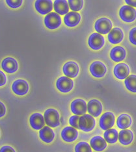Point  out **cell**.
<instances>
[{"instance_id": "1", "label": "cell", "mask_w": 136, "mask_h": 152, "mask_svg": "<svg viewBox=\"0 0 136 152\" xmlns=\"http://www.w3.org/2000/svg\"><path fill=\"white\" fill-rule=\"evenodd\" d=\"M44 118L48 126L51 127H56L60 124L59 114L57 110L54 109H49L44 113Z\"/></svg>"}, {"instance_id": "2", "label": "cell", "mask_w": 136, "mask_h": 152, "mask_svg": "<svg viewBox=\"0 0 136 152\" xmlns=\"http://www.w3.org/2000/svg\"><path fill=\"white\" fill-rule=\"evenodd\" d=\"M96 122L95 118L90 115H83L79 117V129L85 132H89L95 128Z\"/></svg>"}, {"instance_id": "3", "label": "cell", "mask_w": 136, "mask_h": 152, "mask_svg": "<svg viewBox=\"0 0 136 152\" xmlns=\"http://www.w3.org/2000/svg\"><path fill=\"white\" fill-rule=\"evenodd\" d=\"M121 18L125 22H132L136 18V11L130 6L125 5L122 7L119 11Z\"/></svg>"}, {"instance_id": "4", "label": "cell", "mask_w": 136, "mask_h": 152, "mask_svg": "<svg viewBox=\"0 0 136 152\" xmlns=\"http://www.w3.org/2000/svg\"><path fill=\"white\" fill-rule=\"evenodd\" d=\"M44 23L45 26L48 29H57L61 26V18L58 14L55 12H51L45 17Z\"/></svg>"}, {"instance_id": "5", "label": "cell", "mask_w": 136, "mask_h": 152, "mask_svg": "<svg viewBox=\"0 0 136 152\" xmlns=\"http://www.w3.org/2000/svg\"><path fill=\"white\" fill-rule=\"evenodd\" d=\"M95 28L98 33L106 34L110 32L112 28V23L109 19L102 18L96 22Z\"/></svg>"}, {"instance_id": "6", "label": "cell", "mask_w": 136, "mask_h": 152, "mask_svg": "<svg viewBox=\"0 0 136 152\" xmlns=\"http://www.w3.org/2000/svg\"><path fill=\"white\" fill-rule=\"evenodd\" d=\"M56 87L59 91L63 93L69 92L74 87V82L67 77H59L56 82Z\"/></svg>"}, {"instance_id": "7", "label": "cell", "mask_w": 136, "mask_h": 152, "mask_svg": "<svg viewBox=\"0 0 136 152\" xmlns=\"http://www.w3.org/2000/svg\"><path fill=\"white\" fill-rule=\"evenodd\" d=\"M72 112L76 115H85L87 109L85 102L82 99H77L73 101L71 105Z\"/></svg>"}, {"instance_id": "8", "label": "cell", "mask_w": 136, "mask_h": 152, "mask_svg": "<svg viewBox=\"0 0 136 152\" xmlns=\"http://www.w3.org/2000/svg\"><path fill=\"white\" fill-rule=\"evenodd\" d=\"M35 7L38 12L41 15H47L53 9V3L51 0H37Z\"/></svg>"}, {"instance_id": "9", "label": "cell", "mask_w": 136, "mask_h": 152, "mask_svg": "<svg viewBox=\"0 0 136 152\" xmlns=\"http://www.w3.org/2000/svg\"><path fill=\"white\" fill-rule=\"evenodd\" d=\"M12 90L15 94L18 96L26 94L29 91V85L23 79H18L12 83Z\"/></svg>"}, {"instance_id": "10", "label": "cell", "mask_w": 136, "mask_h": 152, "mask_svg": "<svg viewBox=\"0 0 136 152\" xmlns=\"http://www.w3.org/2000/svg\"><path fill=\"white\" fill-rule=\"evenodd\" d=\"M90 72L94 77L100 78L105 75L107 72V68L102 62L95 61L90 65Z\"/></svg>"}, {"instance_id": "11", "label": "cell", "mask_w": 136, "mask_h": 152, "mask_svg": "<svg viewBox=\"0 0 136 152\" xmlns=\"http://www.w3.org/2000/svg\"><path fill=\"white\" fill-rule=\"evenodd\" d=\"M115 124V116L112 113L107 112L103 114L100 119L99 124L101 128L103 130L111 129Z\"/></svg>"}, {"instance_id": "12", "label": "cell", "mask_w": 136, "mask_h": 152, "mask_svg": "<svg viewBox=\"0 0 136 152\" xmlns=\"http://www.w3.org/2000/svg\"><path fill=\"white\" fill-rule=\"evenodd\" d=\"M104 38L99 33H93L89 38V45L90 48L94 50L101 49L104 44Z\"/></svg>"}, {"instance_id": "13", "label": "cell", "mask_w": 136, "mask_h": 152, "mask_svg": "<svg viewBox=\"0 0 136 152\" xmlns=\"http://www.w3.org/2000/svg\"><path fill=\"white\" fill-rule=\"evenodd\" d=\"M1 67L3 70L7 73L12 74L18 70V65L17 61L14 58L7 57L2 61Z\"/></svg>"}, {"instance_id": "14", "label": "cell", "mask_w": 136, "mask_h": 152, "mask_svg": "<svg viewBox=\"0 0 136 152\" xmlns=\"http://www.w3.org/2000/svg\"><path fill=\"white\" fill-rule=\"evenodd\" d=\"M62 71L66 76L68 77L74 78L78 75L79 66L75 62L69 61L64 65Z\"/></svg>"}, {"instance_id": "15", "label": "cell", "mask_w": 136, "mask_h": 152, "mask_svg": "<svg viewBox=\"0 0 136 152\" xmlns=\"http://www.w3.org/2000/svg\"><path fill=\"white\" fill-rule=\"evenodd\" d=\"M29 123L33 129L40 130L45 125L44 118L40 113H34L30 116Z\"/></svg>"}, {"instance_id": "16", "label": "cell", "mask_w": 136, "mask_h": 152, "mask_svg": "<svg viewBox=\"0 0 136 152\" xmlns=\"http://www.w3.org/2000/svg\"><path fill=\"white\" fill-rule=\"evenodd\" d=\"M78 133L76 129L73 127H67L61 131V137L65 142H72L78 138Z\"/></svg>"}, {"instance_id": "17", "label": "cell", "mask_w": 136, "mask_h": 152, "mask_svg": "<svg viewBox=\"0 0 136 152\" xmlns=\"http://www.w3.org/2000/svg\"><path fill=\"white\" fill-rule=\"evenodd\" d=\"M87 110L91 116L98 117L102 111V103L97 99L90 100L87 105Z\"/></svg>"}, {"instance_id": "18", "label": "cell", "mask_w": 136, "mask_h": 152, "mask_svg": "<svg viewBox=\"0 0 136 152\" xmlns=\"http://www.w3.org/2000/svg\"><path fill=\"white\" fill-rule=\"evenodd\" d=\"M80 20H81V16L79 13L74 11L67 13L64 18L65 25L71 27L78 26Z\"/></svg>"}, {"instance_id": "19", "label": "cell", "mask_w": 136, "mask_h": 152, "mask_svg": "<svg viewBox=\"0 0 136 152\" xmlns=\"http://www.w3.org/2000/svg\"><path fill=\"white\" fill-rule=\"evenodd\" d=\"M129 74H130V68L126 64H118L114 68V74L118 79H124L126 78Z\"/></svg>"}, {"instance_id": "20", "label": "cell", "mask_w": 136, "mask_h": 152, "mask_svg": "<svg viewBox=\"0 0 136 152\" xmlns=\"http://www.w3.org/2000/svg\"><path fill=\"white\" fill-rule=\"evenodd\" d=\"M90 144L93 149L96 151H102L107 147L106 140L100 136H96L92 138L90 141Z\"/></svg>"}, {"instance_id": "21", "label": "cell", "mask_w": 136, "mask_h": 152, "mask_svg": "<svg viewBox=\"0 0 136 152\" xmlns=\"http://www.w3.org/2000/svg\"><path fill=\"white\" fill-rule=\"evenodd\" d=\"M126 51L124 48L121 46L113 48L110 52L111 58L115 62H121L126 57Z\"/></svg>"}, {"instance_id": "22", "label": "cell", "mask_w": 136, "mask_h": 152, "mask_svg": "<svg viewBox=\"0 0 136 152\" xmlns=\"http://www.w3.org/2000/svg\"><path fill=\"white\" fill-rule=\"evenodd\" d=\"M124 34L123 31L118 27L113 29L108 34V40L111 43L117 44L120 43L123 39Z\"/></svg>"}, {"instance_id": "23", "label": "cell", "mask_w": 136, "mask_h": 152, "mask_svg": "<svg viewBox=\"0 0 136 152\" xmlns=\"http://www.w3.org/2000/svg\"><path fill=\"white\" fill-rule=\"evenodd\" d=\"M40 139L46 143H50L54 140L55 133L54 131L48 126L44 127L39 131Z\"/></svg>"}, {"instance_id": "24", "label": "cell", "mask_w": 136, "mask_h": 152, "mask_svg": "<svg viewBox=\"0 0 136 152\" xmlns=\"http://www.w3.org/2000/svg\"><path fill=\"white\" fill-rule=\"evenodd\" d=\"M54 7L55 11L59 15H64L68 12L69 5L67 0H55Z\"/></svg>"}, {"instance_id": "25", "label": "cell", "mask_w": 136, "mask_h": 152, "mask_svg": "<svg viewBox=\"0 0 136 152\" xmlns=\"http://www.w3.org/2000/svg\"><path fill=\"white\" fill-rule=\"evenodd\" d=\"M134 139V134L129 129H123L118 134V140L121 144L123 145H129L132 143Z\"/></svg>"}, {"instance_id": "26", "label": "cell", "mask_w": 136, "mask_h": 152, "mask_svg": "<svg viewBox=\"0 0 136 152\" xmlns=\"http://www.w3.org/2000/svg\"><path fill=\"white\" fill-rule=\"evenodd\" d=\"M117 124L118 128L126 129L128 128L132 124L131 117L126 114H123L118 117Z\"/></svg>"}, {"instance_id": "27", "label": "cell", "mask_w": 136, "mask_h": 152, "mask_svg": "<svg viewBox=\"0 0 136 152\" xmlns=\"http://www.w3.org/2000/svg\"><path fill=\"white\" fill-rule=\"evenodd\" d=\"M104 139L108 143L114 144L118 140V133L117 131L115 129H110L105 131L104 133Z\"/></svg>"}, {"instance_id": "28", "label": "cell", "mask_w": 136, "mask_h": 152, "mask_svg": "<svg viewBox=\"0 0 136 152\" xmlns=\"http://www.w3.org/2000/svg\"><path fill=\"white\" fill-rule=\"evenodd\" d=\"M125 86L129 91L136 93V75H131L124 81Z\"/></svg>"}, {"instance_id": "29", "label": "cell", "mask_w": 136, "mask_h": 152, "mask_svg": "<svg viewBox=\"0 0 136 152\" xmlns=\"http://www.w3.org/2000/svg\"><path fill=\"white\" fill-rule=\"evenodd\" d=\"M91 146L85 142H80L76 144L75 147V152H92Z\"/></svg>"}, {"instance_id": "30", "label": "cell", "mask_w": 136, "mask_h": 152, "mask_svg": "<svg viewBox=\"0 0 136 152\" xmlns=\"http://www.w3.org/2000/svg\"><path fill=\"white\" fill-rule=\"evenodd\" d=\"M68 5L72 11H79L83 7V0H68Z\"/></svg>"}, {"instance_id": "31", "label": "cell", "mask_w": 136, "mask_h": 152, "mask_svg": "<svg viewBox=\"0 0 136 152\" xmlns=\"http://www.w3.org/2000/svg\"><path fill=\"white\" fill-rule=\"evenodd\" d=\"M23 0H6L7 4L12 9H17L22 4Z\"/></svg>"}, {"instance_id": "32", "label": "cell", "mask_w": 136, "mask_h": 152, "mask_svg": "<svg viewBox=\"0 0 136 152\" xmlns=\"http://www.w3.org/2000/svg\"><path fill=\"white\" fill-rule=\"evenodd\" d=\"M79 116L78 115H75L72 116L69 119V124L70 125L74 127L75 129H79Z\"/></svg>"}, {"instance_id": "33", "label": "cell", "mask_w": 136, "mask_h": 152, "mask_svg": "<svg viewBox=\"0 0 136 152\" xmlns=\"http://www.w3.org/2000/svg\"><path fill=\"white\" fill-rule=\"evenodd\" d=\"M129 39L132 44L136 45V27H134L130 31Z\"/></svg>"}, {"instance_id": "34", "label": "cell", "mask_w": 136, "mask_h": 152, "mask_svg": "<svg viewBox=\"0 0 136 152\" xmlns=\"http://www.w3.org/2000/svg\"><path fill=\"white\" fill-rule=\"evenodd\" d=\"M7 82V77L3 72L0 71V87L5 85Z\"/></svg>"}, {"instance_id": "35", "label": "cell", "mask_w": 136, "mask_h": 152, "mask_svg": "<svg viewBox=\"0 0 136 152\" xmlns=\"http://www.w3.org/2000/svg\"><path fill=\"white\" fill-rule=\"evenodd\" d=\"M0 152H16V151L13 148L9 146H3L1 149H0Z\"/></svg>"}, {"instance_id": "36", "label": "cell", "mask_w": 136, "mask_h": 152, "mask_svg": "<svg viewBox=\"0 0 136 152\" xmlns=\"http://www.w3.org/2000/svg\"><path fill=\"white\" fill-rule=\"evenodd\" d=\"M6 113V108L5 106L2 102H0V118L4 116Z\"/></svg>"}, {"instance_id": "37", "label": "cell", "mask_w": 136, "mask_h": 152, "mask_svg": "<svg viewBox=\"0 0 136 152\" xmlns=\"http://www.w3.org/2000/svg\"><path fill=\"white\" fill-rule=\"evenodd\" d=\"M128 5L136 7V0H125Z\"/></svg>"}]
</instances>
